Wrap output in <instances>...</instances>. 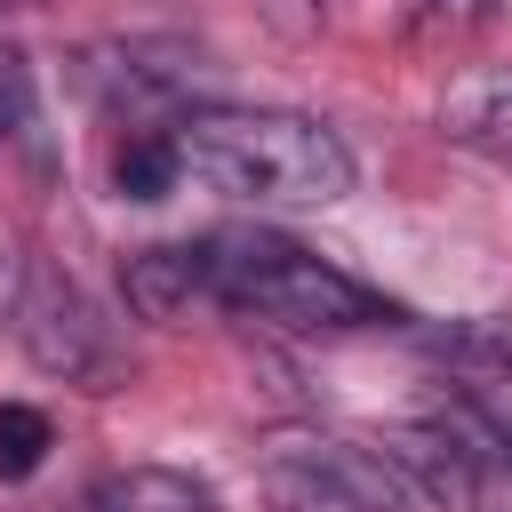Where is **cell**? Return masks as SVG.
<instances>
[{
  "label": "cell",
  "instance_id": "cell-1",
  "mask_svg": "<svg viewBox=\"0 0 512 512\" xmlns=\"http://www.w3.org/2000/svg\"><path fill=\"white\" fill-rule=\"evenodd\" d=\"M176 168L208 192L256 200V208H328L352 192V144L312 120V112H272V104H200L168 120Z\"/></svg>",
  "mask_w": 512,
  "mask_h": 512
},
{
  "label": "cell",
  "instance_id": "cell-2",
  "mask_svg": "<svg viewBox=\"0 0 512 512\" xmlns=\"http://www.w3.org/2000/svg\"><path fill=\"white\" fill-rule=\"evenodd\" d=\"M200 280H208V312H240V320H272L288 336H360V328H392L400 304L376 296L368 280H352L344 264L312 256L288 232L264 224H224L200 232Z\"/></svg>",
  "mask_w": 512,
  "mask_h": 512
},
{
  "label": "cell",
  "instance_id": "cell-3",
  "mask_svg": "<svg viewBox=\"0 0 512 512\" xmlns=\"http://www.w3.org/2000/svg\"><path fill=\"white\" fill-rule=\"evenodd\" d=\"M0 336H16L32 368H48L80 392H112L128 376L112 320L80 296V280H64L40 256H0Z\"/></svg>",
  "mask_w": 512,
  "mask_h": 512
},
{
  "label": "cell",
  "instance_id": "cell-4",
  "mask_svg": "<svg viewBox=\"0 0 512 512\" xmlns=\"http://www.w3.org/2000/svg\"><path fill=\"white\" fill-rule=\"evenodd\" d=\"M384 456L408 472L416 496H432L448 512H512V416H496L472 392L400 424L384 440Z\"/></svg>",
  "mask_w": 512,
  "mask_h": 512
},
{
  "label": "cell",
  "instance_id": "cell-5",
  "mask_svg": "<svg viewBox=\"0 0 512 512\" xmlns=\"http://www.w3.org/2000/svg\"><path fill=\"white\" fill-rule=\"evenodd\" d=\"M264 488L280 512H408V472L344 432H272L264 440Z\"/></svg>",
  "mask_w": 512,
  "mask_h": 512
},
{
  "label": "cell",
  "instance_id": "cell-6",
  "mask_svg": "<svg viewBox=\"0 0 512 512\" xmlns=\"http://www.w3.org/2000/svg\"><path fill=\"white\" fill-rule=\"evenodd\" d=\"M120 296L136 320H192L208 312V280H200V248L168 240V248H136L120 264Z\"/></svg>",
  "mask_w": 512,
  "mask_h": 512
},
{
  "label": "cell",
  "instance_id": "cell-7",
  "mask_svg": "<svg viewBox=\"0 0 512 512\" xmlns=\"http://www.w3.org/2000/svg\"><path fill=\"white\" fill-rule=\"evenodd\" d=\"M440 136L464 144V152H480V160H496V168H512V64L464 72L440 96Z\"/></svg>",
  "mask_w": 512,
  "mask_h": 512
},
{
  "label": "cell",
  "instance_id": "cell-8",
  "mask_svg": "<svg viewBox=\"0 0 512 512\" xmlns=\"http://www.w3.org/2000/svg\"><path fill=\"white\" fill-rule=\"evenodd\" d=\"M88 512H216V496H208V480H192L176 464H128V472L96 480Z\"/></svg>",
  "mask_w": 512,
  "mask_h": 512
},
{
  "label": "cell",
  "instance_id": "cell-9",
  "mask_svg": "<svg viewBox=\"0 0 512 512\" xmlns=\"http://www.w3.org/2000/svg\"><path fill=\"white\" fill-rule=\"evenodd\" d=\"M112 184H120V200H160V192H176L184 168H176L168 128H136V136L112 152Z\"/></svg>",
  "mask_w": 512,
  "mask_h": 512
},
{
  "label": "cell",
  "instance_id": "cell-10",
  "mask_svg": "<svg viewBox=\"0 0 512 512\" xmlns=\"http://www.w3.org/2000/svg\"><path fill=\"white\" fill-rule=\"evenodd\" d=\"M48 448H56L48 416H40L32 400H0V480H32Z\"/></svg>",
  "mask_w": 512,
  "mask_h": 512
},
{
  "label": "cell",
  "instance_id": "cell-11",
  "mask_svg": "<svg viewBox=\"0 0 512 512\" xmlns=\"http://www.w3.org/2000/svg\"><path fill=\"white\" fill-rule=\"evenodd\" d=\"M488 8H496V0H408V24H416L424 40H456V32L488 24Z\"/></svg>",
  "mask_w": 512,
  "mask_h": 512
},
{
  "label": "cell",
  "instance_id": "cell-12",
  "mask_svg": "<svg viewBox=\"0 0 512 512\" xmlns=\"http://www.w3.org/2000/svg\"><path fill=\"white\" fill-rule=\"evenodd\" d=\"M24 120H32V64L0 40V136H16Z\"/></svg>",
  "mask_w": 512,
  "mask_h": 512
}]
</instances>
